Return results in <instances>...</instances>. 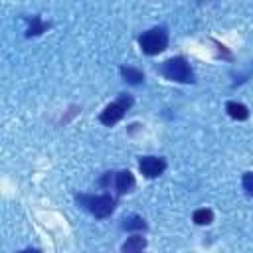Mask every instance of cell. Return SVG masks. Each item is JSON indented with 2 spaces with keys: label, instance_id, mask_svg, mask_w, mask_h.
<instances>
[{
  "label": "cell",
  "instance_id": "6da1fadb",
  "mask_svg": "<svg viewBox=\"0 0 253 253\" xmlns=\"http://www.w3.org/2000/svg\"><path fill=\"white\" fill-rule=\"evenodd\" d=\"M160 73L176 83H192L194 81V71L190 63L184 57H170L160 65Z\"/></svg>",
  "mask_w": 253,
  "mask_h": 253
},
{
  "label": "cell",
  "instance_id": "7a4b0ae2",
  "mask_svg": "<svg viewBox=\"0 0 253 253\" xmlns=\"http://www.w3.org/2000/svg\"><path fill=\"white\" fill-rule=\"evenodd\" d=\"M138 45L142 53L146 55H156L166 49L168 45V34L164 28H150L138 36Z\"/></svg>",
  "mask_w": 253,
  "mask_h": 253
},
{
  "label": "cell",
  "instance_id": "3957f363",
  "mask_svg": "<svg viewBox=\"0 0 253 253\" xmlns=\"http://www.w3.org/2000/svg\"><path fill=\"white\" fill-rule=\"evenodd\" d=\"M130 105H132V97H130V95H126V93H121L117 101L109 103V105H107V107L101 111L99 121H101L103 125L111 126V125H115V123H119V121L123 119L125 111H126Z\"/></svg>",
  "mask_w": 253,
  "mask_h": 253
},
{
  "label": "cell",
  "instance_id": "277c9868",
  "mask_svg": "<svg viewBox=\"0 0 253 253\" xmlns=\"http://www.w3.org/2000/svg\"><path fill=\"white\" fill-rule=\"evenodd\" d=\"M79 202L85 204V208L99 219L109 217L115 210V200L109 194H101V196H79Z\"/></svg>",
  "mask_w": 253,
  "mask_h": 253
},
{
  "label": "cell",
  "instance_id": "5b68a950",
  "mask_svg": "<svg viewBox=\"0 0 253 253\" xmlns=\"http://www.w3.org/2000/svg\"><path fill=\"white\" fill-rule=\"evenodd\" d=\"M101 186L105 188H113L117 190V194H128L134 188V176L128 170H121V172H107L101 178Z\"/></svg>",
  "mask_w": 253,
  "mask_h": 253
},
{
  "label": "cell",
  "instance_id": "8992f818",
  "mask_svg": "<svg viewBox=\"0 0 253 253\" xmlns=\"http://www.w3.org/2000/svg\"><path fill=\"white\" fill-rule=\"evenodd\" d=\"M138 168H140V172H142L146 178H156V176H160V174L164 172L166 162H164V158H160V156H142V158L138 160Z\"/></svg>",
  "mask_w": 253,
  "mask_h": 253
},
{
  "label": "cell",
  "instance_id": "52a82bcc",
  "mask_svg": "<svg viewBox=\"0 0 253 253\" xmlns=\"http://www.w3.org/2000/svg\"><path fill=\"white\" fill-rule=\"evenodd\" d=\"M121 77L130 85H138V83L144 81V73L140 69H136V67H130V65H123L121 67Z\"/></svg>",
  "mask_w": 253,
  "mask_h": 253
},
{
  "label": "cell",
  "instance_id": "ba28073f",
  "mask_svg": "<svg viewBox=\"0 0 253 253\" xmlns=\"http://www.w3.org/2000/svg\"><path fill=\"white\" fill-rule=\"evenodd\" d=\"M144 247H146V239L142 235H130L123 243V253H142Z\"/></svg>",
  "mask_w": 253,
  "mask_h": 253
},
{
  "label": "cell",
  "instance_id": "9c48e42d",
  "mask_svg": "<svg viewBox=\"0 0 253 253\" xmlns=\"http://www.w3.org/2000/svg\"><path fill=\"white\" fill-rule=\"evenodd\" d=\"M225 109H227V115H229L231 119H237V121H245V119L249 117V111H247V107H245L243 103H235V101H229V103L225 105Z\"/></svg>",
  "mask_w": 253,
  "mask_h": 253
},
{
  "label": "cell",
  "instance_id": "30bf717a",
  "mask_svg": "<svg viewBox=\"0 0 253 253\" xmlns=\"http://www.w3.org/2000/svg\"><path fill=\"white\" fill-rule=\"evenodd\" d=\"M194 221L198 223V225H210L211 221H213V211L210 210V208H200V210H196L194 211Z\"/></svg>",
  "mask_w": 253,
  "mask_h": 253
},
{
  "label": "cell",
  "instance_id": "8fae6325",
  "mask_svg": "<svg viewBox=\"0 0 253 253\" xmlns=\"http://www.w3.org/2000/svg\"><path fill=\"white\" fill-rule=\"evenodd\" d=\"M45 28H47V24L45 22H42V18L40 16H34L32 20H30V26H28V36H38V34H42V32H45Z\"/></svg>",
  "mask_w": 253,
  "mask_h": 253
},
{
  "label": "cell",
  "instance_id": "7c38bea8",
  "mask_svg": "<svg viewBox=\"0 0 253 253\" xmlns=\"http://www.w3.org/2000/svg\"><path fill=\"white\" fill-rule=\"evenodd\" d=\"M123 229H146V223H144L142 217L132 215V217L123 219Z\"/></svg>",
  "mask_w": 253,
  "mask_h": 253
},
{
  "label": "cell",
  "instance_id": "4fadbf2b",
  "mask_svg": "<svg viewBox=\"0 0 253 253\" xmlns=\"http://www.w3.org/2000/svg\"><path fill=\"white\" fill-rule=\"evenodd\" d=\"M241 184H243V190H245L249 196H253V172H247V174H243V180H241Z\"/></svg>",
  "mask_w": 253,
  "mask_h": 253
},
{
  "label": "cell",
  "instance_id": "5bb4252c",
  "mask_svg": "<svg viewBox=\"0 0 253 253\" xmlns=\"http://www.w3.org/2000/svg\"><path fill=\"white\" fill-rule=\"evenodd\" d=\"M18 253H42V251L36 249V247H28V249H22V251H18Z\"/></svg>",
  "mask_w": 253,
  "mask_h": 253
}]
</instances>
